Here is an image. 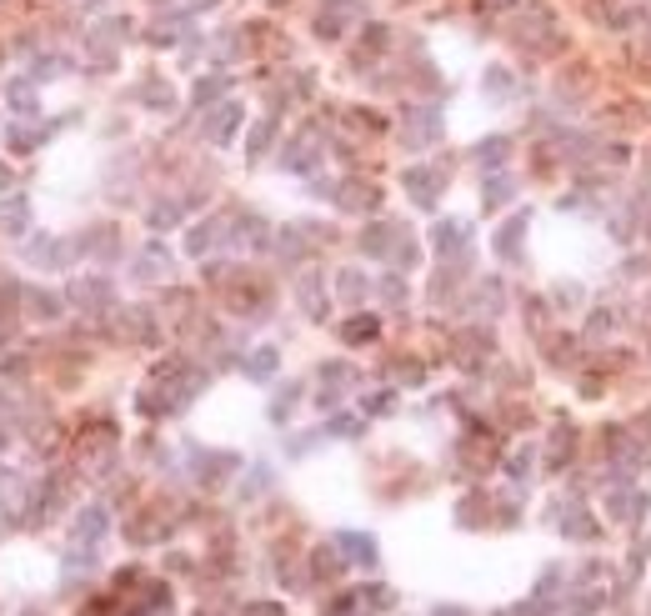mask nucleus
Segmentation results:
<instances>
[{
  "label": "nucleus",
  "mask_w": 651,
  "mask_h": 616,
  "mask_svg": "<svg viewBox=\"0 0 651 616\" xmlns=\"http://www.w3.org/2000/svg\"><path fill=\"white\" fill-rule=\"evenodd\" d=\"M236 126H241V105H221V116H210V140L226 146L236 136Z\"/></svg>",
  "instance_id": "3"
},
{
  "label": "nucleus",
  "mask_w": 651,
  "mask_h": 616,
  "mask_svg": "<svg viewBox=\"0 0 651 616\" xmlns=\"http://www.w3.org/2000/svg\"><path fill=\"white\" fill-rule=\"evenodd\" d=\"M406 186H411V196H416V206H436V196H441V175L406 171Z\"/></svg>",
  "instance_id": "2"
},
{
  "label": "nucleus",
  "mask_w": 651,
  "mask_h": 616,
  "mask_svg": "<svg viewBox=\"0 0 651 616\" xmlns=\"http://www.w3.org/2000/svg\"><path fill=\"white\" fill-rule=\"evenodd\" d=\"M21 226H25V201H11L0 210V231H21Z\"/></svg>",
  "instance_id": "9"
},
{
  "label": "nucleus",
  "mask_w": 651,
  "mask_h": 616,
  "mask_svg": "<svg viewBox=\"0 0 651 616\" xmlns=\"http://www.w3.org/2000/svg\"><path fill=\"white\" fill-rule=\"evenodd\" d=\"M506 196H512V181H491V186H486V201H491V206H496V201H506Z\"/></svg>",
  "instance_id": "12"
},
{
  "label": "nucleus",
  "mask_w": 651,
  "mask_h": 616,
  "mask_svg": "<svg viewBox=\"0 0 651 616\" xmlns=\"http://www.w3.org/2000/svg\"><path fill=\"white\" fill-rule=\"evenodd\" d=\"M221 91H226V81H221V76H210V81H201L196 101H210V95H221Z\"/></svg>",
  "instance_id": "11"
},
{
  "label": "nucleus",
  "mask_w": 651,
  "mask_h": 616,
  "mask_svg": "<svg viewBox=\"0 0 651 616\" xmlns=\"http://www.w3.org/2000/svg\"><path fill=\"white\" fill-rule=\"evenodd\" d=\"M351 15H356V0H331V11H321L316 15V31L326 35V40H331V35H341L346 31V21Z\"/></svg>",
  "instance_id": "1"
},
{
  "label": "nucleus",
  "mask_w": 651,
  "mask_h": 616,
  "mask_svg": "<svg viewBox=\"0 0 651 616\" xmlns=\"http://www.w3.org/2000/svg\"><path fill=\"white\" fill-rule=\"evenodd\" d=\"M491 5H506V0H491Z\"/></svg>",
  "instance_id": "13"
},
{
  "label": "nucleus",
  "mask_w": 651,
  "mask_h": 616,
  "mask_svg": "<svg viewBox=\"0 0 651 616\" xmlns=\"http://www.w3.org/2000/svg\"><path fill=\"white\" fill-rule=\"evenodd\" d=\"M506 151H512V140H506V136H491V140H481V146H477V161H501Z\"/></svg>",
  "instance_id": "7"
},
{
  "label": "nucleus",
  "mask_w": 651,
  "mask_h": 616,
  "mask_svg": "<svg viewBox=\"0 0 651 616\" xmlns=\"http://www.w3.org/2000/svg\"><path fill=\"white\" fill-rule=\"evenodd\" d=\"M341 547H346L351 557L361 561V567H376V541H371V536H361V531H341Z\"/></svg>",
  "instance_id": "4"
},
{
  "label": "nucleus",
  "mask_w": 651,
  "mask_h": 616,
  "mask_svg": "<svg viewBox=\"0 0 651 616\" xmlns=\"http://www.w3.org/2000/svg\"><path fill=\"white\" fill-rule=\"evenodd\" d=\"M341 336H346L351 346H361V341H371V336H376V321H371V316H356V321L341 326Z\"/></svg>",
  "instance_id": "6"
},
{
  "label": "nucleus",
  "mask_w": 651,
  "mask_h": 616,
  "mask_svg": "<svg viewBox=\"0 0 651 616\" xmlns=\"http://www.w3.org/2000/svg\"><path fill=\"white\" fill-rule=\"evenodd\" d=\"M361 291H366V281H361L356 271H341V296H351V301H356Z\"/></svg>",
  "instance_id": "10"
},
{
  "label": "nucleus",
  "mask_w": 651,
  "mask_h": 616,
  "mask_svg": "<svg viewBox=\"0 0 651 616\" xmlns=\"http://www.w3.org/2000/svg\"><path fill=\"white\" fill-rule=\"evenodd\" d=\"M341 201H346V210H371L381 196L371 186H341Z\"/></svg>",
  "instance_id": "5"
},
{
  "label": "nucleus",
  "mask_w": 651,
  "mask_h": 616,
  "mask_svg": "<svg viewBox=\"0 0 651 616\" xmlns=\"http://www.w3.org/2000/svg\"><path fill=\"white\" fill-rule=\"evenodd\" d=\"M245 371L256 376V381H266V376L276 371V351H256V356H251V366H245Z\"/></svg>",
  "instance_id": "8"
}]
</instances>
